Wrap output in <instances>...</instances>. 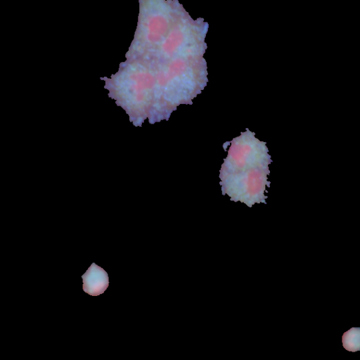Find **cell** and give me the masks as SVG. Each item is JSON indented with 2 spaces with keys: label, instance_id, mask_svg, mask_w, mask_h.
<instances>
[{
  "label": "cell",
  "instance_id": "3957f363",
  "mask_svg": "<svg viewBox=\"0 0 360 360\" xmlns=\"http://www.w3.org/2000/svg\"><path fill=\"white\" fill-rule=\"evenodd\" d=\"M82 278L83 290L92 296L103 294L109 285L108 273L95 263L91 264Z\"/></svg>",
  "mask_w": 360,
  "mask_h": 360
},
{
  "label": "cell",
  "instance_id": "6da1fadb",
  "mask_svg": "<svg viewBox=\"0 0 360 360\" xmlns=\"http://www.w3.org/2000/svg\"><path fill=\"white\" fill-rule=\"evenodd\" d=\"M208 23L192 19L178 0H139L134 38L127 60L105 80L108 96L136 127L168 120L208 82L203 55Z\"/></svg>",
  "mask_w": 360,
  "mask_h": 360
},
{
  "label": "cell",
  "instance_id": "277c9868",
  "mask_svg": "<svg viewBox=\"0 0 360 360\" xmlns=\"http://www.w3.org/2000/svg\"><path fill=\"white\" fill-rule=\"evenodd\" d=\"M342 345L351 352L359 349V328H352L342 335Z\"/></svg>",
  "mask_w": 360,
  "mask_h": 360
},
{
  "label": "cell",
  "instance_id": "7a4b0ae2",
  "mask_svg": "<svg viewBox=\"0 0 360 360\" xmlns=\"http://www.w3.org/2000/svg\"><path fill=\"white\" fill-rule=\"evenodd\" d=\"M229 143L227 156L219 170L222 195L249 207L255 203L266 204L268 197L264 193L266 187H270L267 178L272 162L266 143L259 141L248 128Z\"/></svg>",
  "mask_w": 360,
  "mask_h": 360
}]
</instances>
